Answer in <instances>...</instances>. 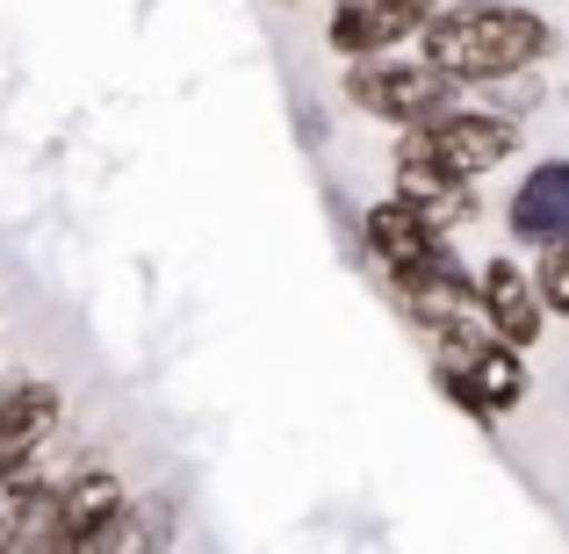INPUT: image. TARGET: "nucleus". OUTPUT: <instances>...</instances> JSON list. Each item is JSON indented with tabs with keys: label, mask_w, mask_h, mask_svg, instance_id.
Wrapping results in <instances>:
<instances>
[{
	"label": "nucleus",
	"mask_w": 569,
	"mask_h": 554,
	"mask_svg": "<svg viewBox=\"0 0 569 554\" xmlns=\"http://www.w3.org/2000/svg\"><path fill=\"white\" fill-rule=\"evenodd\" d=\"M469 94H483V109H498V115H512V123H527V115L548 101V80H541V66H519V72H498V80L469 87Z\"/></svg>",
	"instance_id": "nucleus-11"
},
{
	"label": "nucleus",
	"mask_w": 569,
	"mask_h": 554,
	"mask_svg": "<svg viewBox=\"0 0 569 554\" xmlns=\"http://www.w3.org/2000/svg\"><path fill=\"white\" fill-rule=\"evenodd\" d=\"M289 8H303V0H289Z\"/></svg>",
	"instance_id": "nucleus-14"
},
{
	"label": "nucleus",
	"mask_w": 569,
	"mask_h": 554,
	"mask_svg": "<svg viewBox=\"0 0 569 554\" xmlns=\"http://www.w3.org/2000/svg\"><path fill=\"white\" fill-rule=\"evenodd\" d=\"M138 512H144V547H167L173 541V504L167 497H144Z\"/></svg>",
	"instance_id": "nucleus-13"
},
{
	"label": "nucleus",
	"mask_w": 569,
	"mask_h": 554,
	"mask_svg": "<svg viewBox=\"0 0 569 554\" xmlns=\"http://www.w3.org/2000/svg\"><path fill=\"white\" fill-rule=\"evenodd\" d=\"M389 194H403L411 209H426L447 238H455L461 223L483 216V194H476V181H461V173L440 167V159H418V152H397V159H389Z\"/></svg>",
	"instance_id": "nucleus-7"
},
{
	"label": "nucleus",
	"mask_w": 569,
	"mask_h": 554,
	"mask_svg": "<svg viewBox=\"0 0 569 554\" xmlns=\"http://www.w3.org/2000/svg\"><path fill=\"white\" fill-rule=\"evenodd\" d=\"M461 374L476 382V396L490 403V417H512V411H527V396H533V367H527V346H505L498 332L490 339H476L469 353H455Z\"/></svg>",
	"instance_id": "nucleus-9"
},
{
	"label": "nucleus",
	"mask_w": 569,
	"mask_h": 554,
	"mask_svg": "<svg viewBox=\"0 0 569 554\" xmlns=\"http://www.w3.org/2000/svg\"><path fill=\"white\" fill-rule=\"evenodd\" d=\"M339 94H347V109L368 115V123L411 130V123H426V115L469 101V87H461L455 72H440L426 51H403L397 43V51H376V58H347Z\"/></svg>",
	"instance_id": "nucleus-2"
},
{
	"label": "nucleus",
	"mask_w": 569,
	"mask_h": 554,
	"mask_svg": "<svg viewBox=\"0 0 569 554\" xmlns=\"http://www.w3.org/2000/svg\"><path fill=\"white\" fill-rule=\"evenodd\" d=\"M353 245H361V260L376 266L382 281H397V274H418L426 260H440L455 238H447L426 209H411L403 194H382V202L361 209V238H353Z\"/></svg>",
	"instance_id": "nucleus-4"
},
{
	"label": "nucleus",
	"mask_w": 569,
	"mask_h": 554,
	"mask_svg": "<svg viewBox=\"0 0 569 554\" xmlns=\"http://www.w3.org/2000/svg\"><path fill=\"white\" fill-rule=\"evenodd\" d=\"M505 231L519 245L569 238V159H541V167L519 173V188L505 194Z\"/></svg>",
	"instance_id": "nucleus-8"
},
{
	"label": "nucleus",
	"mask_w": 569,
	"mask_h": 554,
	"mask_svg": "<svg viewBox=\"0 0 569 554\" xmlns=\"http://www.w3.org/2000/svg\"><path fill=\"white\" fill-rule=\"evenodd\" d=\"M519 144H527V123L483 109V101H455V109H440V115H426V123L397 130V152L440 159L447 173H461V181H490L498 167H512V159H519Z\"/></svg>",
	"instance_id": "nucleus-3"
},
{
	"label": "nucleus",
	"mask_w": 569,
	"mask_h": 554,
	"mask_svg": "<svg viewBox=\"0 0 569 554\" xmlns=\"http://www.w3.org/2000/svg\"><path fill=\"white\" fill-rule=\"evenodd\" d=\"M116 504H130V490H123V475H116V469H101V461L72 469L66 483H58V533H66V554H80L87 533H94Z\"/></svg>",
	"instance_id": "nucleus-10"
},
{
	"label": "nucleus",
	"mask_w": 569,
	"mask_h": 554,
	"mask_svg": "<svg viewBox=\"0 0 569 554\" xmlns=\"http://www.w3.org/2000/svg\"><path fill=\"white\" fill-rule=\"evenodd\" d=\"M527 274H533V289H541L548 324H569V238H541Z\"/></svg>",
	"instance_id": "nucleus-12"
},
{
	"label": "nucleus",
	"mask_w": 569,
	"mask_h": 554,
	"mask_svg": "<svg viewBox=\"0 0 569 554\" xmlns=\"http://www.w3.org/2000/svg\"><path fill=\"white\" fill-rule=\"evenodd\" d=\"M411 43L440 72H455L461 87H483L498 72L548 66L562 51V29H556V14L527 8V0H440Z\"/></svg>",
	"instance_id": "nucleus-1"
},
{
	"label": "nucleus",
	"mask_w": 569,
	"mask_h": 554,
	"mask_svg": "<svg viewBox=\"0 0 569 554\" xmlns=\"http://www.w3.org/2000/svg\"><path fill=\"white\" fill-rule=\"evenodd\" d=\"M58 425H66V396H58V382H8V389H0V483L37 469V461L51 454Z\"/></svg>",
	"instance_id": "nucleus-5"
},
{
	"label": "nucleus",
	"mask_w": 569,
	"mask_h": 554,
	"mask_svg": "<svg viewBox=\"0 0 569 554\" xmlns=\"http://www.w3.org/2000/svg\"><path fill=\"white\" fill-rule=\"evenodd\" d=\"M476 303H483V324L505 339V346H541L548 332V310H541V289H533V274L512 260V252H490L483 266H476Z\"/></svg>",
	"instance_id": "nucleus-6"
}]
</instances>
